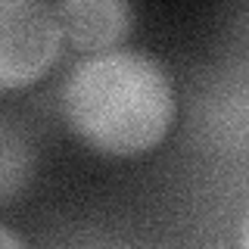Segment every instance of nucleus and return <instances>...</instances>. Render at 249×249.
Returning <instances> with one entry per match:
<instances>
[{"instance_id":"obj_1","label":"nucleus","mask_w":249,"mask_h":249,"mask_svg":"<svg viewBox=\"0 0 249 249\" xmlns=\"http://www.w3.org/2000/svg\"><path fill=\"white\" fill-rule=\"evenodd\" d=\"M62 112L84 143L109 156L146 153L175 122V88L156 56L103 50L75 62L62 84Z\"/></svg>"},{"instance_id":"obj_2","label":"nucleus","mask_w":249,"mask_h":249,"mask_svg":"<svg viewBox=\"0 0 249 249\" xmlns=\"http://www.w3.org/2000/svg\"><path fill=\"white\" fill-rule=\"evenodd\" d=\"M62 31L50 3L0 0V90L37 81L56 62Z\"/></svg>"},{"instance_id":"obj_3","label":"nucleus","mask_w":249,"mask_h":249,"mask_svg":"<svg viewBox=\"0 0 249 249\" xmlns=\"http://www.w3.org/2000/svg\"><path fill=\"white\" fill-rule=\"evenodd\" d=\"M50 10L59 22L62 41L78 50L103 53L134 25V6L128 0H59Z\"/></svg>"},{"instance_id":"obj_4","label":"nucleus","mask_w":249,"mask_h":249,"mask_svg":"<svg viewBox=\"0 0 249 249\" xmlns=\"http://www.w3.org/2000/svg\"><path fill=\"white\" fill-rule=\"evenodd\" d=\"M35 143L13 115L0 112V202H10L35 175Z\"/></svg>"},{"instance_id":"obj_5","label":"nucleus","mask_w":249,"mask_h":249,"mask_svg":"<svg viewBox=\"0 0 249 249\" xmlns=\"http://www.w3.org/2000/svg\"><path fill=\"white\" fill-rule=\"evenodd\" d=\"M0 249H28V243L16 231L6 228V224H0Z\"/></svg>"}]
</instances>
